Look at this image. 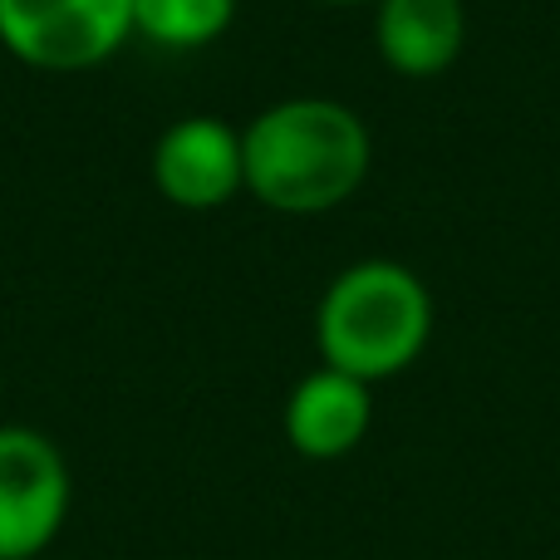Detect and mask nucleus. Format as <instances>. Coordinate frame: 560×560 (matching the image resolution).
Listing matches in <instances>:
<instances>
[{"mask_svg": "<svg viewBox=\"0 0 560 560\" xmlns=\"http://www.w3.org/2000/svg\"><path fill=\"white\" fill-rule=\"evenodd\" d=\"M133 35V0H0V45L30 69L79 74Z\"/></svg>", "mask_w": 560, "mask_h": 560, "instance_id": "7ed1b4c3", "label": "nucleus"}, {"mask_svg": "<svg viewBox=\"0 0 560 560\" xmlns=\"http://www.w3.org/2000/svg\"><path fill=\"white\" fill-rule=\"evenodd\" d=\"M153 187L163 202L187 212L226 207L246 187L242 177V133L222 118H177L153 148Z\"/></svg>", "mask_w": 560, "mask_h": 560, "instance_id": "39448f33", "label": "nucleus"}, {"mask_svg": "<svg viewBox=\"0 0 560 560\" xmlns=\"http://www.w3.org/2000/svg\"><path fill=\"white\" fill-rule=\"evenodd\" d=\"M374 39L394 74L433 79L463 55L467 5L463 0H378Z\"/></svg>", "mask_w": 560, "mask_h": 560, "instance_id": "0eeeda50", "label": "nucleus"}, {"mask_svg": "<svg viewBox=\"0 0 560 560\" xmlns=\"http://www.w3.org/2000/svg\"><path fill=\"white\" fill-rule=\"evenodd\" d=\"M369 418H374V398L369 384L339 374V369H315L295 384L285 404V438L300 457L310 463H335V457L354 453L369 433Z\"/></svg>", "mask_w": 560, "mask_h": 560, "instance_id": "423d86ee", "label": "nucleus"}, {"mask_svg": "<svg viewBox=\"0 0 560 560\" xmlns=\"http://www.w3.org/2000/svg\"><path fill=\"white\" fill-rule=\"evenodd\" d=\"M433 335L428 285L398 261H359L329 280L315 315V339L329 369L378 384L423 354Z\"/></svg>", "mask_w": 560, "mask_h": 560, "instance_id": "f03ea898", "label": "nucleus"}, {"mask_svg": "<svg viewBox=\"0 0 560 560\" xmlns=\"http://www.w3.org/2000/svg\"><path fill=\"white\" fill-rule=\"evenodd\" d=\"M69 516V467L35 428H0V560H35Z\"/></svg>", "mask_w": 560, "mask_h": 560, "instance_id": "20e7f679", "label": "nucleus"}, {"mask_svg": "<svg viewBox=\"0 0 560 560\" xmlns=\"http://www.w3.org/2000/svg\"><path fill=\"white\" fill-rule=\"evenodd\" d=\"M374 143L364 118L339 98H285L246 124L242 177L271 212L310 217L349 202L364 187Z\"/></svg>", "mask_w": 560, "mask_h": 560, "instance_id": "f257e3e1", "label": "nucleus"}, {"mask_svg": "<svg viewBox=\"0 0 560 560\" xmlns=\"http://www.w3.org/2000/svg\"><path fill=\"white\" fill-rule=\"evenodd\" d=\"M236 20V0H133V30L163 49H202Z\"/></svg>", "mask_w": 560, "mask_h": 560, "instance_id": "6e6552de", "label": "nucleus"}, {"mask_svg": "<svg viewBox=\"0 0 560 560\" xmlns=\"http://www.w3.org/2000/svg\"><path fill=\"white\" fill-rule=\"evenodd\" d=\"M319 5H359V0H319Z\"/></svg>", "mask_w": 560, "mask_h": 560, "instance_id": "1a4fd4ad", "label": "nucleus"}]
</instances>
